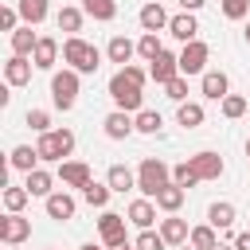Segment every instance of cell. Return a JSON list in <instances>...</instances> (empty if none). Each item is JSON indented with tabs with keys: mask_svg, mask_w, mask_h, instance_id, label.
Here are the masks:
<instances>
[{
	"mask_svg": "<svg viewBox=\"0 0 250 250\" xmlns=\"http://www.w3.org/2000/svg\"><path fill=\"white\" fill-rule=\"evenodd\" d=\"M145 82H148V70H145V66H137V62L117 66V74L109 78V98H113V105L125 109V113H141V109H145V94H141Z\"/></svg>",
	"mask_w": 250,
	"mask_h": 250,
	"instance_id": "cell-1",
	"label": "cell"
},
{
	"mask_svg": "<svg viewBox=\"0 0 250 250\" xmlns=\"http://www.w3.org/2000/svg\"><path fill=\"white\" fill-rule=\"evenodd\" d=\"M62 62L74 66L78 74H94V70L102 66V51H98L94 43H86L82 35H66V43H62Z\"/></svg>",
	"mask_w": 250,
	"mask_h": 250,
	"instance_id": "cell-2",
	"label": "cell"
},
{
	"mask_svg": "<svg viewBox=\"0 0 250 250\" xmlns=\"http://www.w3.org/2000/svg\"><path fill=\"white\" fill-rule=\"evenodd\" d=\"M168 184H172V168L160 156H145L141 168H137V191L148 195V199H156L160 188H168Z\"/></svg>",
	"mask_w": 250,
	"mask_h": 250,
	"instance_id": "cell-3",
	"label": "cell"
},
{
	"mask_svg": "<svg viewBox=\"0 0 250 250\" xmlns=\"http://www.w3.org/2000/svg\"><path fill=\"white\" fill-rule=\"evenodd\" d=\"M35 148H39V160L62 164V160H70V152H74V133H70V129H47V133H39Z\"/></svg>",
	"mask_w": 250,
	"mask_h": 250,
	"instance_id": "cell-4",
	"label": "cell"
},
{
	"mask_svg": "<svg viewBox=\"0 0 250 250\" xmlns=\"http://www.w3.org/2000/svg\"><path fill=\"white\" fill-rule=\"evenodd\" d=\"M78 86H82V74H78L74 66L55 70V74H51V102H55L62 113L74 109V102H78Z\"/></svg>",
	"mask_w": 250,
	"mask_h": 250,
	"instance_id": "cell-5",
	"label": "cell"
},
{
	"mask_svg": "<svg viewBox=\"0 0 250 250\" xmlns=\"http://www.w3.org/2000/svg\"><path fill=\"white\" fill-rule=\"evenodd\" d=\"M125 215H117V211H102V219H98V234H102V246L105 250H113V246H125L129 242V234H125Z\"/></svg>",
	"mask_w": 250,
	"mask_h": 250,
	"instance_id": "cell-6",
	"label": "cell"
},
{
	"mask_svg": "<svg viewBox=\"0 0 250 250\" xmlns=\"http://www.w3.org/2000/svg\"><path fill=\"white\" fill-rule=\"evenodd\" d=\"M207 59H211V47L203 43V39H191V43H184V51H180V74H203L207 70Z\"/></svg>",
	"mask_w": 250,
	"mask_h": 250,
	"instance_id": "cell-7",
	"label": "cell"
},
{
	"mask_svg": "<svg viewBox=\"0 0 250 250\" xmlns=\"http://www.w3.org/2000/svg\"><path fill=\"white\" fill-rule=\"evenodd\" d=\"M31 234V219H23V211H8L0 219V242L4 246H20Z\"/></svg>",
	"mask_w": 250,
	"mask_h": 250,
	"instance_id": "cell-8",
	"label": "cell"
},
{
	"mask_svg": "<svg viewBox=\"0 0 250 250\" xmlns=\"http://www.w3.org/2000/svg\"><path fill=\"white\" fill-rule=\"evenodd\" d=\"M188 164H191V172H195L199 180H219V176L227 172V164H223V156H219V152H211V148H203V152H195V156H188Z\"/></svg>",
	"mask_w": 250,
	"mask_h": 250,
	"instance_id": "cell-9",
	"label": "cell"
},
{
	"mask_svg": "<svg viewBox=\"0 0 250 250\" xmlns=\"http://www.w3.org/2000/svg\"><path fill=\"white\" fill-rule=\"evenodd\" d=\"M148 78H152L156 86H168L172 78H180V55H172V51H160V55L152 59V66H148Z\"/></svg>",
	"mask_w": 250,
	"mask_h": 250,
	"instance_id": "cell-10",
	"label": "cell"
},
{
	"mask_svg": "<svg viewBox=\"0 0 250 250\" xmlns=\"http://www.w3.org/2000/svg\"><path fill=\"white\" fill-rule=\"evenodd\" d=\"M102 129H105V137H109V141H125L129 133H137V117H133V113H125V109H113V113H105Z\"/></svg>",
	"mask_w": 250,
	"mask_h": 250,
	"instance_id": "cell-11",
	"label": "cell"
},
{
	"mask_svg": "<svg viewBox=\"0 0 250 250\" xmlns=\"http://www.w3.org/2000/svg\"><path fill=\"white\" fill-rule=\"evenodd\" d=\"M43 207H47V219H55V223H66V219H74V211H78V203H74L70 191H51V195L43 199Z\"/></svg>",
	"mask_w": 250,
	"mask_h": 250,
	"instance_id": "cell-12",
	"label": "cell"
},
{
	"mask_svg": "<svg viewBox=\"0 0 250 250\" xmlns=\"http://www.w3.org/2000/svg\"><path fill=\"white\" fill-rule=\"evenodd\" d=\"M31 70H35V62H31L27 55H8V62H4V82H8V86H27V82H31Z\"/></svg>",
	"mask_w": 250,
	"mask_h": 250,
	"instance_id": "cell-13",
	"label": "cell"
},
{
	"mask_svg": "<svg viewBox=\"0 0 250 250\" xmlns=\"http://www.w3.org/2000/svg\"><path fill=\"white\" fill-rule=\"evenodd\" d=\"M199 94L211 98V102H223V98L230 94V78H227L223 70H203V74H199Z\"/></svg>",
	"mask_w": 250,
	"mask_h": 250,
	"instance_id": "cell-14",
	"label": "cell"
},
{
	"mask_svg": "<svg viewBox=\"0 0 250 250\" xmlns=\"http://www.w3.org/2000/svg\"><path fill=\"white\" fill-rule=\"evenodd\" d=\"M168 35L180 39V43L199 39V20H195V12H180V16H172V20H168Z\"/></svg>",
	"mask_w": 250,
	"mask_h": 250,
	"instance_id": "cell-15",
	"label": "cell"
},
{
	"mask_svg": "<svg viewBox=\"0 0 250 250\" xmlns=\"http://www.w3.org/2000/svg\"><path fill=\"white\" fill-rule=\"evenodd\" d=\"M59 180H62L66 188H78V191H82L94 176H90V164H86V160H62V164H59Z\"/></svg>",
	"mask_w": 250,
	"mask_h": 250,
	"instance_id": "cell-16",
	"label": "cell"
},
{
	"mask_svg": "<svg viewBox=\"0 0 250 250\" xmlns=\"http://www.w3.org/2000/svg\"><path fill=\"white\" fill-rule=\"evenodd\" d=\"M125 215H129V223H133V227H141V230H148L152 223H160V219H156V199H148V195L133 199Z\"/></svg>",
	"mask_w": 250,
	"mask_h": 250,
	"instance_id": "cell-17",
	"label": "cell"
},
{
	"mask_svg": "<svg viewBox=\"0 0 250 250\" xmlns=\"http://www.w3.org/2000/svg\"><path fill=\"white\" fill-rule=\"evenodd\" d=\"M156 230L164 234V242H168V246H184V242H188V234H191L188 219H180V215H164Z\"/></svg>",
	"mask_w": 250,
	"mask_h": 250,
	"instance_id": "cell-18",
	"label": "cell"
},
{
	"mask_svg": "<svg viewBox=\"0 0 250 250\" xmlns=\"http://www.w3.org/2000/svg\"><path fill=\"white\" fill-rule=\"evenodd\" d=\"M137 20H141V27H145V31H164L172 16L164 12V4H160V0H148V4L137 12Z\"/></svg>",
	"mask_w": 250,
	"mask_h": 250,
	"instance_id": "cell-19",
	"label": "cell"
},
{
	"mask_svg": "<svg viewBox=\"0 0 250 250\" xmlns=\"http://www.w3.org/2000/svg\"><path fill=\"white\" fill-rule=\"evenodd\" d=\"M31 62H35V70H51V66L59 62V39H51V35H39Z\"/></svg>",
	"mask_w": 250,
	"mask_h": 250,
	"instance_id": "cell-20",
	"label": "cell"
},
{
	"mask_svg": "<svg viewBox=\"0 0 250 250\" xmlns=\"http://www.w3.org/2000/svg\"><path fill=\"white\" fill-rule=\"evenodd\" d=\"M133 55H137V43H133L129 35H113V39L105 43V59H109V62H117V66L133 62Z\"/></svg>",
	"mask_w": 250,
	"mask_h": 250,
	"instance_id": "cell-21",
	"label": "cell"
},
{
	"mask_svg": "<svg viewBox=\"0 0 250 250\" xmlns=\"http://www.w3.org/2000/svg\"><path fill=\"white\" fill-rule=\"evenodd\" d=\"M27 180H23V188L31 191V195H39V199H47L51 191H55V176L47 172V168H31V172H23Z\"/></svg>",
	"mask_w": 250,
	"mask_h": 250,
	"instance_id": "cell-22",
	"label": "cell"
},
{
	"mask_svg": "<svg viewBox=\"0 0 250 250\" xmlns=\"http://www.w3.org/2000/svg\"><path fill=\"white\" fill-rule=\"evenodd\" d=\"M184 199H188V188H180V184L172 180L168 188H160V195H156V207H160L164 215H176V211L184 207Z\"/></svg>",
	"mask_w": 250,
	"mask_h": 250,
	"instance_id": "cell-23",
	"label": "cell"
},
{
	"mask_svg": "<svg viewBox=\"0 0 250 250\" xmlns=\"http://www.w3.org/2000/svg\"><path fill=\"white\" fill-rule=\"evenodd\" d=\"M234 219H238V211H234V203H227V199H219V203L207 207V223H211L215 230H230Z\"/></svg>",
	"mask_w": 250,
	"mask_h": 250,
	"instance_id": "cell-24",
	"label": "cell"
},
{
	"mask_svg": "<svg viewBox=\"0 0 250 250\" xmlns=\"http://www.w3.org/2000/svg\"><path fill=\"white\" fill-rule=\"evenodd\" d=\"M8 39H12V55H27V59L35 55V43H39V35L31 31V23H23V27H16V31L8 35Z\"/></svg>",
	"mask_w": 250,
	"mask_h": 250,
	"instance_id": "cell-25",
	"label": "cell"
},
{
	"mask_svg": "<svg viewBox=\"0 0 250 250\" xmlns=\"http://www.w3.org/2000/svg\"><path fill=\"white\" fill-rule=\"evenodd\" d=\"M8 164H12L16 172H31V168H39V148H31V145H16V148L8 152Z\"/></svg>",
	"mask_w": 250,
	"mask_h": 250,
	"instance_id": "cell-26",
	"label": "cell"
},
{
	"mask_svg": "<svg viewBox=\"0 0 250 250\" xmlns=\"http://www.w3.org/2000/svg\"><path fill=\"white\" fill-rule=\"evenodd\" d=\"M105 184H109L113 191H121V195H125V191H133V188H137V172H129L125 164H109Z\"/></svg>",
	"mask_w": 250,
	"mask_h": 250,
	"instance_id": "cell-27",
	"label": "cell"
},
{
	"mask_svg": "<svg viewBox=\"0 0 250 250\" xmlns=\"http://www.w3.org/2000/svg\"><path fill=\"white\" fill-rule=\"evenodd\" d=\"M176 121H180L184 129H199V125L207 121V113H203L199 102H180V105H176Z\"/></svg>",
	"mask_w": 250,
	"mask_h": 250,
	"instance_id": "cell-28",
	"label": "cell"
},
{
	"mask_svg": "<svg viewBox=\"0 0 250 250\" xmlns=\"http://www.w3.org/2000/svg\"><path fill=\"white\" fill-rule=\"evenodd\" d=\"M16 8H20V16H23V23H43L47 20V12H51V0H16Z\"/></svg>",
	"mask_w": 250,
	"mask_h": 250,
	"instance_id": "cell-29",
	"label": "cell"
},
{
	"mask_svg": "<svg viewBox=\"0 0 250 250\" xmlns=\"http://www.w3.org/2000/svg\"><path fill=\"white\" fill-rule=\"evenodd\" d=\"M82 20H86V12L82 8H59V16H55V23H59V31H66V35H78L82 31Z\"/></svg>",
	"mask_w": 250,
	"mask_h": 250,
	"instance_id": "cell-30",
	"label": "cell"
},
{
	"mask_svg": "<svg viewBox=\"0 0 250 250\" xmlns=\"http://www.w3.org/2000/svg\"><path fill=\"white\" fill-rule=\"evenodd\" d=\"M82 12L90 20H98V23H109L117 16V0H82Z\"/></svg>",
	"mask_w": 250,
	"mask_h": 250,
	"instance_id": "cell-31",
	"label": "cell"
},
{
	"mask_svg": "<svg viewBox=\"0 0 250 250\" xmlns=\"http://www.w3.org/2000/svg\"><path fill=\"white\" fill-rule=\"evenodd\" d=\"M109 195H113V188H109V184H98V180H90V184L82 188V199H86L90 207H98V211H105Z\"/></svg>",
	"mask_w": 250,
	"mask_h": 250,
	"instance_id": "cell-32",
	"label": "cell"
},
{
	"mask_svg": "<svg viewBox=\"0 0 250 250\" xmlns=\"http://www.w3.org/2000/svg\"><path fill=\"white\" fill-rule=\"evenodd\" d=\"M188 242H191L195 250H215V246H219V230H215L211 223H203V227H191Z\"/></svg>",
	"mask_w": 250,
	"mask_h": 250,
	"instance_id": "cell-33",
	"label": "cell"
},
{
	"mask_svg": "<svg viewBox=\"0 0 250 250\" xmlns=\"http://www.w3.org/2000/svg\"><path fill=\"white\" fill-rule=\"evenodd\" d=\"M133 117H137V133H145V137H160L164 117H160L156 109H141V113H133Z\"/></svg>",
	"mask_w": 250,
	"mask_h": 250,
	"instance_id": "cell-34",
	"label": "cell"
},
{
	"mask_svg": "<svg viewBox=\"0 0 250 250\" xmlns=\"http://www.w3.org/2000/svg\"><path fill=\"white\" fill-rule=\"evenodd\" d=\"M27 199H31V191H27L23 184H8V188H4V211H23Z\"/></svg>",
	"mask_w": 250,
	"mask_h": 250,
	"instance_id": "cell-35",
	"label": "cell"
},
{
	"mask_svg": "<svg viewBox=\"0 0 250 250\" xmlns=\"http://www.w3.org/2000/svg\"><path fill=\"white\" fill-rule=\"evenodd\" d=\"M160 51H164V43H160V35H156V31H145V35L137 39V55H141L145 62H152Z\"/></svg>",
	"mask_w": 250,
	"mask_h": 250,
	"instance_id": "cell-36",
	"label": "cell"
},
{
	"mask_svg": "<svg viewBox=\"0 0 250 250\" xmlns=\"http://www.w3.org/2000/svg\"><path fill=\"white\" fill-rule=\"evenodd\" d=\"M219 109H223V117H227V121H238L250 105H246V98H242V94H227V98L219 102Z\"/></svg>",
	"mask_w": 250,
	"mask_h": 250,
	"instance_id": "cell-37",
	"label": "cell"
},
{
	"mask_svg": "<svg viewBox=\"0 0 250 250\" xmlns=\"http://www.w3.org/2000/svg\"><path fill=\"white\" fill-rule=\"evenodd\" d=\"M133 246H137V250H164L168 242H164V234H160V230H152V227H148V230H141V234L133 238Z\"/></svg>",
	"mask_w": 250,
	"mask_h": 250,
	"instance_id": "cell-38",
	"label": "cell"
},
{
	"mask_svg": "<svg viewBox=\"0 0 250 250\" xmlns=\"http://www.w3.org/2000/svg\"><path fill=\"white\" fill-rule=\"evenodd\" d=\"M164 98H172L176 105H180V102H188V74H180V78H172V82L164 86Z\"/></svg>",
	"mask_w": 250,
	"mask_h": 250,
	"instance_id": "cell-39",
	"label": "cell"
},
{
	"mask_svg": "<svg viewBox=\"0 0 250 250\" xmlns=\"http://www.w3.org/2000/svg\"><path fill=\"white\" fill-rule=\"evenodd\" d=\"M172 180H176L180 188H195V184H199V176L191 172V164H188V160H180V164L172 168Z\"/></svg>",
	"mask_w": 250,
	"mask_h": 250,
	"instance_id": "cell-40",
	"label": "cell"
},
{
	"mask_svg": "<svg viewBox=\"0 0 250 250\" xmlns=\"http://www.w3.org/2000/svg\"><path fill=\"white\" fill-rule=\"evenodd\" d=\"M227 20H246L250 16V0H219Z\"/></svg>",
	"mask_w": 250,
	"mask_h": 250,
	"instance_id": "cell-41",
	"label": "cell"
},
{
	"mask_svg": "<svg viewBox=\"0 0 250 250\" xmlns=\"http://www.w3.org/2000/svg\"><path fill=\"white\" fill-rule=\"evenodd\" d=\"M20 20H23V16H20V8H12V4H4V8H0V31H8V35H12V31L20 27Z\"/></svg>",
	"mask_w": 250,
	"mask_h": 250,
	"instance_id": "cell-42",
	"label": "cell"
},
{
	"mask_svg": "<svg viewBox=\"0 0 250 250\" xmlns=\"http://www.w3.org/2000/svg\"><path fill=\"white\" fill-rule=\"evenodd\" d=\"M27 125H31V133H47L51 129V113L47 109H27Z\"/></svg>",
	"mask_w": 250,
	"mask_h": 250,
	"instance_id": "cell-43",
	"label": "cell"
},
{
	"mask_svg": "<svg viewBox=\"0 0 250 250\" xmlns=\"http://www.w3.org/2000/svg\"><path fill=\"white\" fill-rule=\"evenodd\" d=\"M176 4H180V8H184V12H199V8H203V4H207V0H176Z\"/></svg>",
	"mask_w": 250,
	"mask_h": 250,
	"instance_id": "cell-44",
	"label": "cell"
},
{
	"mask_svg": "<svg viewBox=\"0 0 250 250\" xmlns=\"http://www.w3.org/2000/svg\"><path fill=\"white\" fill-rule=\"evenodd\" d=\"M234 250H250V230H242V234L234 238Z\"/></svg>",
	"mask_w": 250,
	"mask_h": 250,
	"instance_id": "cell-45",
	"label": "cell"
},
{
	"mask_svg": "<svg viewBox=\"0 0 250 250\" xmlns=\"http://www.w3.org/2000/svg\"><path fill=\"white\" fill-rule=\"evenodd\" d=\"M78 250H105V246H94V242H86V246H78Z\"/></svg>",
	"mask_w": 250,
	"mask_h": 250,
	"instance_id": "cell-46",
	"label": "cell"
},
{
	"mask_svg": "<svg viewBox=\"0 0 250 250\" xmlns=\"http://www.w3.org/2000/svg\"><path fill=\"white\" fill-rule=\"evenodd\" d=\"M242 39H246V43H250V23H246V27H242Z\"/></svg>",
	"mask_w": 250,
	"mask_h": 250,
	"instance_id": "cell-47",
	"label": "cell"
},
{
	"mask_svg": "<svg viewBox=\"0 0 250 250\" xmlns=\"http://www.w3.org/2000/svg\"><path fill=\"white\" fill-rule=\"evenodd\" d=\"M176 250H195V246H191V242H184V246H176Z\"/></svg>",
	"mask_w": 250,
	"mask_h": 250,
	"instance_id": "cell-48",
	"label": "cell"
},
{
	"mask_svg": "<svg viewBox=\"0 0 250 250\" xmlns=\"http://www.w3.org/2000/svg\"><path fill=\"white\" fill-rule=\"evenodd\" d=\"M215 250H234V246H223V242H219V246H215Z\"/></svg>",
	"mask_w": 250,
	"mask_h": 250,
	"instance_id": "cell-49",
	"label": "cell"
},
{
	"mask_svg": "<svg viewBox=\"0 0 250 250\" xmlns=\"http://www.w3.org/2000/svg\"><path fill=\"white\" fill-rule=\"evenodd\" d=\"M246 160H250V137H246Z\"/></svg>",
	"mask_w": 250,
	"mask_h": 250,
	"instance_id": "cell-50",
	"label": "cell"
},
{
	"mask_svg": "<svg viewBox=\"0 0 250 250\" xmlns=\"http://www.w3.org/2000/svg\"><path fill=\"white\" fill-rule=\"evenodd\" d=\"M8 250H16V246H8Z\"/></svg>",
	"mask_w": 250,
	"mask_h": 250,
	"instance_id": "cell-51",
	"label": "cell"
},
{
	"mask_svg": "<svg viewBox=\"0 0 250 250\" xmlns=\"http://www.w3.org/2000/svg\"><path fill=\"white\" fill-rule=\"evenodd\" d=\"M47 250H55V246H47Z\"/></svg>",
	"mask_w": 250,
	"mask_h": 250,
	"instance_id": "cell-52",
	"label": "cell"
}]
</instances>
